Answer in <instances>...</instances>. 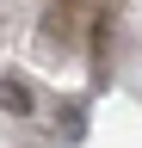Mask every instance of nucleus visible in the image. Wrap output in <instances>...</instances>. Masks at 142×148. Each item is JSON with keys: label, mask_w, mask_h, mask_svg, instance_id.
<instances>
[{"label": "nucleus", "mask_w": 142, "mask_h": 148, "mask_svg": "<svg viewBox=\"0 0 142 148\" xmlns=\"http://www.w3.org/2000/svg\"><path fill=\"white\" fill-rule=\"evenodd\" d=\"M0 111H12V117H25V111H31V92H25V80L0 74Z\"/></svg>", "instance_id": "obj_1"}, {"label": "nucleus", "mask_w": 142, "mask_h": 148, "mask_svg": "<svg viewBox=\"0 0 142 148\" xmlns=\"http://www.w3.org/2000/svg\"><path fill=\"white\" fill-rule=\"evenodd\" d=\"M49 6H68V12H80V6H86V0H49Z\"/></svg>", "instance_id": "obj_2"}]
</instances>
